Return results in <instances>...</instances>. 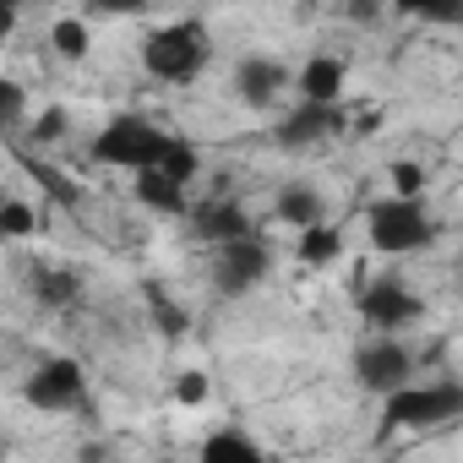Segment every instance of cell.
I'll use <instances>...</instances> for the list:
<instances>
[{"label":"cell","instance_id":"2e32d148","mask_svg":"<svg viewBox=\"0 0 463 463\" xmlns=\"http://www.w3.org/2000/svg\"><path fill=\"white\" fill-rule=\"evenodd\" d=\"M153 169H164L175 185H191V180L202 175V153H196L185 137H175V131H169V142H164V153H158V164H153Z\"/></svg>","mask_w":463,"mask_h":463},{"label":"cell","instance_id":"9c48e42d","mask_svg":"<svg viewBox=\"0 0 463 463\" xmlns=\"http://www.w3.org/2000/svg\"><path fill=\"white\" fill-rule=\"evenodd\" d=\"M229 82H235V99H241V104L268 109V104L289 88V66H279V61H268V55H246Z\"/></svg>","mask_w":463,"mask_h":463},{"label":"cell","instance_id":"7a4b0ae2","mask_svg":"<svg viewBox=\"0 0 463 463\" xmlns=\"http://www.w3.org/2000/svg\"><path fill=\"white\" fill-rule=\"evenodd\" d=\"M463 420V387L458 382H403L382 392V425L387 430H430Z\"/></svg>","mask_w":463,"mask_h":463},{"label":"cell","instance_id":"ac0fdd59","mask_svg":"<svg viewBox=\"0 0 463 463\" xmlns=\"http://www.w3.org/2000/svg\"><path fill=\"white\" fill-rule=\"evenodd\" d=\"M39 229V207L23 196H0V241H28Z\"/></svg>","mask_w":463,"mask_h":463},{"label":"cell","instance_id":"f546056e","mask_svg":"<svg viewBox=\"0 0 463 463\" xmlns=\"http://www.w3.org/2000/svg\"><path fill=\"white\" fill-rule=\"evenodd\" d=\"M349 17L354 23H376L382 17V0H349Z\"/></svg>","mask_w":463,"mask_h":463},{"label":"cell","instance_id":"e0dca14e","mask_svg":"<svg viewBox=\"0 0 463 463\" xmlns=\"http://www.w3.org/2000/svg\"><path fill=\"white\" fill-rule=\"evenodd\" d=\"M279 218L295 223V229H306V223L322 218V196H317L311 185H284V191H279Z\"/></svg>","mask_w":463,"mask_h":463},{"label":"cell","instance_id":"5bb4252c","mask_svg":"<svg viewBox=\"0 0 463 463\" xmlns=\"http://www.w3.org/2000/svg\"><path fill=\"white\" fill-rule=\"evenodd\" d=\"M338 251H344L338 223L317 218V223H306V229H300V262H306V268H327V262H338Z\"/></svg>","mask_w":463,"mask_h":463},{"label":"cell","instance_id":"484cf974","mask_svg":"<svg viewBox=\"0 0 463 463\" xmlns=\"http://www.w3.org/2000/svg\"><path fill=\"white\" fill-rule=\"evenodd\" d=\"M147 306H153V317H158V322H164V327H169V338H180V333H185V317H180V311H175V306H169V295H164V289H158V284H153V289H147Z\"/></svg>","mask_w":463,"mask_h":463},{"label":"cell","instance_id":"52a82bcc","mask_svg":"<svg viewBox=\"0 0 463 463\" xmlns=\"http://www.w3.org/2000/svg\"><path fill=\"white\" fill-rule=\"evenodd\" d=\"M354 382L365 387V392H392V387H403V382H414V354L398 344V338H371V344H360V354H354Z\"/></svg>","mask_w":463,"mask_h":463},{"label":"cell","instance_id":"f1b7e54d","mask_svg":"<svg viewBox=\"0 0 463 463\" xmlns=\"http://www.w3.org/2000/svg\"><path fill=\"white\" fill-rule=\"evenodd\" d=\"M23 6H28V0H0V39H12V28H17Z\"/></svg>","mask_w":463,"mask_h":463},{"label":"cell","instance_id":"6da1fadb","mask_svg":"<svg viewBox=\"0 0 463 463\" xmlns=\"http://www.w3.org/2000/svg\"><path fill=\"white\" fill-rule=\"evenodd\" d=\"M213 61V39L196 17H180V23H164L142 39V71L153 82H169V88H185L207 71Z\"/></svg>","mask_w":463,"mask_h":463},{"label":"cell","instance_id":"4fadbf2b","mask_svg":"<svg viewBox=\"0 0 463 463\" xmlns=\"http://www.w3.org/2000/svg\"><path fill=\"white\" fill-rule=\"evenodd\" d=\"M196 235H202L207 246H218V241L251 235V218H246L241 202H207V207H196Z\"/></svg>","mask_w":463,"mask_h":463},{"label":"cell","instance_id":"30bf717a","mask_svg":"<svg viewBox=\"0 0 463 463\" xmlns=\"http://www.w3.org/2000/svg\"><path fill=\"white\" fill-rule=\"evenodd\" d=\"M338 126H344L338 104H311V99H306L300 109H289V115L279 120V131H273V137H279L284 147H306V142H322V137H333Z\"/></svg>","mask_w":463,"mask_h":463},{"label":"cell","instance_id":"7c38bea8","mask_svg":"<svg viewBox=\"0 0 463 463\" xmlns=\"http://www.w3.org/2000/svg\"><path fill=\"white\" fill-rule=\"evenodd\" d=\"M300 99L311 104H338L344 99V61L338 55H311L300 66Z\"/></svg>","mask_w":463,"mask_h":463},{"label":"cell","instance_id":"83f0119b","mask_svg":"<svg viewBox=\"0 0 463 463\" xmlns=\"http://www.w3.org/2000/svg\"><path fill=\"white\" fill-rule=\"evenodd\" d=\"M33 137H39V142H55V137H66V109H44V120L33 126Z\"/></svg>","mask_w":463,"mask_h":463},{"label":"cell","instance_id":"cb8c5ba5","mask_svg":"<svg viewBox=\"0 0 463 463\" xmlns=\"http://www.w3.org/2000/svg\"><path fill=\"white\" fill-rule=\"evenodd\" d=\"M23 164H28V169L39 175V185H44V191H55V196L66 202V207H71V202L82 196V191H77V180H66V175H61V169H50L44 158H23Z\"/></svg>","mask_w":463,"mask_h":463},{"label":"cell","instance_id":"8992f818","mask_svg":"<svg viewBox=\"0 0 463 463\" xmlns=\"http://www.w3.org/2000/svg\"><path fill=\"white\" fill-rule=\"evenodd\" d=\"M23 398H28L33 409H44V414H71V409H88V371H82L71 354H55V360H44V365L28 376Z\"/></svg>","mask_w":463,"mask_h":463},{"label":"cell","instance_id":"8fae6325","mask_svg":"<svg viewBox=\"0 0 463 463\" xmlns=\"http://www.w3.org/2000/svg\"><path fill=\"white\" fill-rule=\"evenodd\" d=\"M137 175V202L142 207H153V213H164V218H180V213H191V202H185V185H175L164 169H131Z\"/></svg>","mask_w":463,"mask_h":463},{"label":"cell","instance_id":"44dd1931","mask_svg":"<svg viewBox=\"0 0 463 463\" xmlns=\"http://www.w3.org/2000/svg\"><path fill=\"white\" fill-rule=\"evenodd\" d=\"M28 120V88L17 77H0V137Z\"/></svg>","mask_w":463,"mask_h":463},{"label":"cell","instance_id":"ffe728a7","mask_svg":"<svg viewBox=\"0 0 463 463\" xmlns=\"http://www.w3.org/2000/svg\"><path fill=\"white\" fill-rule=\"evenodd\" d=\"M392 12L420 23H463V0H392Z\"/></svg>","mask_w":463,"mask_h":463},{"label":"cell","instance_id":"4316f807","mask_svg":"<svg viewBox=\"0 0 463 463\" xmlns=\"http://www.w3.org/2000/svg\"><path fill=\"white\" fill-rule=\"evenodd\" d=\"M147 6H153V0H93L99 17H142Z\"/></svg>","mask_w":463,"mask_h":463},{"label":"cell","instance_id":"9a60e30c","mask_svg":"<svg viewBox=\"0 0 463 463\" xmlns=\"http://www.w3.org/2000/svg\"><path fill=\"white\" fill-rule=\"evenodd\" d=\"M202 458H207V463H257L262 447H257L246 430H213V436L202 441Z\"/></svg>","mask_w":463,"mask_h":463},{"label":"cell","instance_id":"ba28073f","mask_svg":"<svg viewBox=\"0 0 463 463\" xmlns=\"http://www.w3.org/2000/svg\"><path fill=\"white\" fill-rule=\"evenodd\" d=\"M360 317H365L371 333H398V327L420 322V300H414L403 284L382 279V284H371V289L360 295Z\"/></svg>","mask_w":463,"mask_h":463},{"label":"cell","instance_id":"1f68e13d","mask_svg":"<svg viewBox=\"0 0 463 463\" xmlns=\"http://www.w3.org/2000/svg\"><path fill=\"white\" fill-rule=\"evenodd\" d=\"M0 196H6V191H0Z\"/></svg>","mask_w":463,"mask_h":463},{"label":"cell","instance_id":"3957f363","mask_svg":"<svg viewBox=\"0 0 463 463\" xmlns=\"http://www.w3.org/2000/svg\"><path fill=\"white\" fill-rule=\"evenodd\" d=\"M365 235L382 257H409V251H425L436 241V223H430L420 196H387L365 213Z\"/></svg>","mask_w":463,"mask_h":463},{"label":"cell","instance_id":"d4e9b609","mask_svg":"<svg viewBox=\"0 0 463 463\" xmlns=\"http://www.w3.org/2000/svg\"><path fill=\"white\" fill-rule=\"evenodd\" d=\"M175 398H180L185 409H202V403L213 398V382H207L202 371H180V382H175Z\"/></svg>","mask_w":463,"mask_h":463},{"label":"cell","instance_id":"603a6c76","mask_svg":"<svg viewBox=\"0 0 463 463\" xmlns=\"http://www.w3.org/2000/svg\"><path fill=\"white\" fill-rule=\"evenodd\" d=\"M387 180H392V196H425V169L414 158H398L387 169Z\"/></svg>","mask_w":463,"mask_h":463},{"label":"cell","instance_id":"4dcf8cb0","mask_svg":"<svg viewBox=\"0 0 463 463\" xmlns=\"http://www.w3.org/2000/svg\"><path fill=\"white\" fill-rule=\"evenodd\" d=\"M0 452H6V441H0Z\"/></svg>","mask_w":463,"mask_h":463},{"label":"cell","instance_id":"5b68a950","mask_svg":"<svg viewBox=\"0 0 463 463\" xmlns=\"http://www.w3.org/2000/svg\"><path fill=\"white\" fill-rule=\"evenodd\" d=\"M268 268H273V251H268V241L257 235V229H251V235H235V241H218L213 246V284L223 295L257 289L268 279Z\"/></svg>","mask_w":463,"mask_h":463},{"label":"cell","instance_id":"7402d4cb","mask_svg":"<svg viewBox=\"0 0 463 463\" xmlns=\"http://www.w3.org/2000/svg\"><path fill=\"white\" fill-rule=\"evenodd\" d=\"M77 295H82L77 273H39V300L44 306H77Z\"/></svg>","mask_w":463,"mask_h":463},{"label":"cell","instance_id":"d6986e66","mask_svg":"<svg viewBox=\"0 0 463 463\" xmlns=\"http://www.w3.org/2000/svg\"><path fill=\"white\" fill-rule=\"evenodd\" d=\"M50 44H55V55H61V61H82V55L93 50V33H88V23L61 17V23L50 28Z\"/></svg>","mask_w":463,"mask_h":463},{"label":"cell","instance_id":"277c9868","mask_svg":"<svg viewBox=\"0 0 463 463\" xmlns=\"http://www.w3.org/2000/svg\"><path fill=\"white\" fill-rule=\"evenodd\" d=\"M169 131L142 120V115H115L99 137H93V164H109V169H147L158 164Z\"/></svg>","mask_w":463,"mask_h":463}]
</instances>
